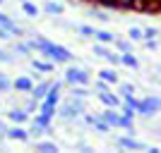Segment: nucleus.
Here are the masks:
<instances>
[{
  "mask_svg": "<svg viewBox=\"0 0 161 153\" xmlns=\"http://www.w3.org/2000/svg\"><path fill=\"white\" fill-rule=\"evenodd\" d=\"M29 46H31V50H36V53H41V55H46L48 60L58 62V65H67V62H72V53H70L65 46L53 43V41L43 38V36H36L34 41H29Z\"/></svg>",
  "mask_w": 161,
  "mask_h": 153,
  "instance_id": "1",
  "label": "nucleus"
},
{
  "mask_svg": "<svg viewBox=\"0 0 161 153\" xmlns=\"http://www.w3.org/2000/svg\"><path fill=\"white\" fill-rule=\"evenodd\" d=\"M137 113L142 117H154L156 113H161V98L159 96H147V98L140 100V105H137Z\"/></svg>",
  "mask_w": 161,
  "mask_h": 153,
  "instance_id": "2",
  "label": "nucleus"
},
{
  "mask_svg": "<svg viewBox=\"0 0 161 153\" xmlns=\"http://www.w3.org/2000/svg\"><path fill=\"white\" fill-rule=\"evenodd\" d=\"M65 81L70 84V86H75V84L87 86V84H89V74H87V69H82V67L70 65V67L65 69Z\"/></svg>",
  "mask_w": 161,
  "mask_h": 153,
  "instance_id": "3",
  "label": "nucleus"
},
{
  "mask_svg": "<svg viewBox=\"0 0 161 153\" xmlns=\"http://www.w3.org/2000/svg\"><path fill=\"white\" fill-rule=\"evenodd\" d=\"M80 110H77V105H75L72 100H67V103H63L60 108H58V117H63V120H77L80 117Z\"/></svg>",
  "mask_w": 161,
  "mask_h": 153,
  "instance_id": "4",
  "label": "nucleus"
},
{
  "mask_svg": "<svg viewBox=\"0 0 161 153\" xmlns=\"http://www.w3.org/2000/svg\"><path fill=\"white\" fill-rule=\"evenodd\" d=\"M5 139H12V141H27V139H29V129H24L22 125L7 127V132H5Z\"/></svg>",
  "mask_w": 161,
  "mask_h": 153,
  "instance_id": "5",
  "label": "nucleus"
},
{
  "mask_svg": "<svg viewBox=\"0 0 161 153\" xmlns=\"http://www.w3.org/2000/svg\"><path fill=\"white\" fill-rule=\"evenodd\" d=\"M115 144H118L120 148H128V151H147V146H144L142 141L132 139V134H130V136H123V139H118Z\"/></svg>",
  "mask_w": 161,
  "mask_h": 153,
  "instance_id": "6",
  "label": "nucleus"
},
{
  "mask_svg": "<svg viewBox=\"0 0 161 153\" xmlns=\"http://www.w3.org/2000/svg\"><path fill=\"white\" fill-rule=\"evenodd\" d=\"M7 120L12 122V125H24V122L29 120V113L24 108H12V110L7 113Z\"/></svg>",
  "mask_w": 161,
  "mask_h": 153,
  "instance_id": "7",
  "label": "nucleus"
},
{
  "mask_svg": "<svg viewBox=\"0 0 161 153\" xmlns=\"http://www.w3.org/2000/svg\"><path fill=\"white\" fill-rule=\"evenodd\" d=\"M51 84H53V81H39V84H34V89H31L29 96H34L36 100H43L48 96V91H51Z\"/></svg>",
  "mask_w": 161,
  "mask_h": 153,
  "instance_id": "8",
  "label": "nucleus"
},
{
  "mask_svg": "<svg viewBox=\"0 0 161 153\" xmlns=\"http://www.w3.org/2000/svg\"><path fill=\"white\" fill-rule=\"evenodd\" d=\"M99 100L103 103V105H108V108H120L123 105V100L115 96V93H111V91H99Z\"/></svg>",
  "mask_w": 161,
  "mask_h": 153,
  "instance_id": "9",
  "label": "nucleus"
},
{
  "mask_svg": "<svg viewBox=\"0 0 161 153\" xmlns=\"http://www.w3.org/2000/svg\"><path fill=\"white\" fill-rule=\"evenodd\" d=\"M12 89L14 91H22V93H31V89H34L31 77H17V79L12 81Z\"/></svg>",
  "mask_w": 161,
  "mask_h": 153,
  "instance_id": "10",
  "label": "nucleus"
},
{
  "mask_svg": "<svg viewBox=\"0 0 161 153\" xmlns=\"http://www.w3.org/2000/svg\"><path fill=\"white\" fill-rule=\"evenodd\" d=\"M0 27H5L7 31L12 33V36H22V33H24V31H22V29L12 22V19H10V14H5V12H0Z\"/></svg>",
  "mask_w": 161,
  "mask_h": 153,
  "instance_id": "11",
  "label": "nucleus"
},
{
  "mask_svg": "<svg viewBox=\"0 0 161 153\" xmlns=\"http://www.w3.org/2000/svg\"><path fill=\"white\" fill-rule=\"evenodd\" d=\"M87 122H89L92 127H94L96 132H101V134H106L108 129H111V125H108V122L103 120L101 115H99V117H96V115H87Z\"/></svg>",
  "mask_w": 161,
  "mask_h": 153,
  "instance_id": "12",
  "label": "nucleus"
},
{
  "mask_svg": "<svg viewBox=\"0 0 161 153\" xmlns=\"http://www.w3.org/2000/svg\"><path fill=\"white\" fill-rule=\"evenodd\" d=\"M43 12L51 14V17H60V14L65 12V5H63V3H55V0H48L46 5H43Z\"/></svg>",
  "mask_w": 161,
  "mask_h": 153,
  "instance_id": "13",
  "label": "nucleus"
},
{
  "mask_svg": "<svg viewBox=\"0 0 161 153\" xmlns=\"http://www.w3.org/2000/svg\"><path fill=\"white\" fill-rule=\"evenodd\" d=\"M99 79L108 81L111 86H115V84H120V79H118V72H115L113 67H108V69H101V72H99Z\"/></svg>",
  "mask_w": 161,
  "mask_h": 153,
  "instance_id": "14",
  "label": "nucleus"
},
{
  "mask_svg": "<svg viewBox=\"0 0 161 153\" xmlns=\"http://www.w3.org/2000/svg\"><path fill=\"white\" fill-rule=\"evenodd\" d=\"M120 65L130 67V69H140V60L132 55V50H128V53H120Z\"/></svg>",
  "mask_w": 161,
  "mask_h": 153,
  "instance_id": "15",
  "label": "nucleus"
},
{
  "mask_svg": "<svg viewBox=\"0 0 161 153\" xmlns=\"http://www.w3.org/2000/svg\"><path fill=\"white\" fill-rule=\"evenodd\" d=\"M58 105H53V103H48V100H41V105H39V113L43 115V117H48V120H53L55 115H58V110H55Z\"/></svg>",
  "mask_w": 161,
  "mask_h": 153,
  "instance_id": "16",
  "label": "nucleus"
},
{
  "mask_svg": "<svg viewBox=\"0 0 161 153\" xmlns=\"http://www.w3.org/2000/svg\"><path fill=\"white\" fill-rule=\"evenodd\" d=\"M94 38L99 41V43H115V33H111V31H106V29H96L94 31Z\"/></svg>",
  "mask_w": 161,
  "mask_h": 153,
  "instance_id": "17",
  "label": "nucleus"
},
{
  "mask_svg": "<svg viewBox=\"0 0 161 153\" xmlns=\"http://www.w3.org/2000/svg\"><path fill=\"white\" fill-rule=\"evenodd\" d=\"M34 148H36V151H41V153H55V151H58V146H55L53 141H36V144H34Z\"/></svg>",
  "mask_w": 161,
  "mask_h": 153,
  "instance_id": "18",
  "label": "nucleus"
},
{
  "mask_svg": "<svg viewBox=\"0 0 161 153\" xmlns=\"http://www.w3.org/2000/svg\"><path fill=\"white\" fill-rule=\"evenodd\" d=\"M22 10H24L27 17H36L39 14V7L34 5V3H29V0H22Z\"/></svg>",
  "mask_w": 161,
  "mask_h": 153,
  "instance_id": "19",
  "label": "nucleus"
},
{
  "mask_svg": "<svg viewBox=\"0 0 161 153\" xmlns=\"http://www.w3.org/2000/svg\"><path fill=\"white\" fill-rule=\"evenodd\" d=\"M31 67L39 72H53V62H43V60H31Z\"/></svg>",
  "mask_w": 161,
  "mask_h": 153,
  "instance_id": "20",
  "label": "nucleus"
},
{
  "mask_svg": "<svg viewBox=\"0 0 161 153\" xmlns=\"http://www.w3.org/2000/svg\"><path fill=\"white\" fill-rule=\"evenodd\" d=\"M132 43L135 41H125V38H115V48L120 50V53H128V50H132Z\"/></svg>",
  "mask_w": 161,
  "mask_h": 153,
  "instance_id": "21",
  "label": "nucleus"
},
{
  "mask_svg": "<svg viewBox=\"0 0 161 153\" xmlns=\"http://www.w3.org/2000/svg\"><path fill=\"white\" fill-rule=\"evenodd\" d=\"M128 36H130V41H142V38H144V29H140V27H130Z\"/></svg>",
  "mask_w": 161,
  "mask_h": 153,
  "instance_id": "22",
  "label": "nucleus"
},
{
  "mask_svg": "<svg viewBox=\"0 0 161 153\" xmlns=\"http://www.w3.org/2000/svg\"><path fill=\"white\" fill-rule=\"evenodd\" d=\"M48 129L46 127H41L39 122H31V127H29V136H41V134H46Z\"/></svg>",
  "mask_w": 161,
  "mask_h": 153,
  "instance_id": "23",
  "label": "nucleus"
},
{
  "mask_svg": "<svg viewBox=\"0 0 161 153\" xmlns=\"http://www.w3.org/2000/svg\"><path fill=\"white\" fill-rule=\"evenodd\" d=\"M10 89H12V81L7 79V74L0 72V93H7Z\"/></svg>",
  "mask_w": 161,
  "mask_h": 153,
  "instance_id": "24",
  "label": "nucleus"
},
{
  "mask_svg": "<svg viewBox=\"0 0 161 153\" xmlns=\"http://www.w3.org/2000/svg\"><path fill=\"white\" fill-rule=\"evenodd\" d=\"M75 31L82 33V36H94L96 29H94V27H87V24H77V27H75Z\"/></svg>",
  "mask_w": 161,
  "mask_h": 153,
  "instance_id": "25",
  "label": "nucleus"
},
{
  "mask_svg": "<svg viewBox=\"0 0 161 153\" xmlns=\"http://www.w3.org/2000/svg\"><path fill=\"white\" fill-rule=\"evenodd\" d=\"M14 53H19V55H31V46H29V43H14Z\"/></svg>",
  "mask_w": 161,
  "mask_h": 153,
  "instance_id": "26",
  "label": "nucleus"
},
{
  "mask_svg": "<svg viewBox=\"0 0 161 153\" xmlns=\"http://www.w3.org/2000/svg\"><path fill=\"white\" fill-rule=\"evenodd\" d=\"M72 96H77V98H87L89 91L82 86V84H75V86H72Z\"/></svg>",
  "mask_w": 161,
  "mask_h": 153,
  "instance_id": "27",
  "label": "nucleus"
},
{
  "mask_svg": "<svg viewBox=\"0 0 161 153\" xmlns=\"http://www.w3.org/2000/svg\"><path fill=\"white\" fill-rule=\"evenodd\" d=\"M118 91H120V96H130V93H135V86L128 84V81H123V84H118Z\"/></svg>",
  "mask_w": 161,
  "mask_h": 153,
  "instance_id": "28",
  "label": "nucleus"
},
{
  "mask_svg": "<svg viewBox=\"0 0 161 153\" xmlns=\"http://www.w3.org/2000/svg\"><path fill=\"white\" fill-rule=\"evenodd\" d=\"M94 53L99 55V58H106V55L111 53V50L106 48V43H99V41H96V46H94Z\"/></svg>",
  "mask_w": 161,
  "mask_h": 153,
  "instance_id": "29",
  "label": "nucleus"
},
{
  "mask_svg": "<svg viewBox=\"0 0 161 153\" xmlns=\"http://www.w3.org/2000/svg\"><path fill=\"white\" fill-rule=\"evenodd\" d=\"M39 105H41V103H39V100H36V98L31 96V100H27V105H24V110H27V113L31 115V113H36V110H39Z\"/></svg>",
  "mask_w": 161,
  "mask_h": 153,
  "instance_id": "30",
  "label": "nucleus"
},
{
  "mask_svg": "<svg viewBox=\"0 0 161 153\" xmlns=\"http://www.w3.org/2000/svg\"><path fill=\"white\" fill-rule=\"evenodd\" d=\"M103 60H106L108 65H113V67H115V65H120V53H108Z\"/></svg>",
  "mask_w": 161,
  "mask_h": 153,
  "instance_id": "31",
  "label": "nucleus"
},
{
  "mask_svg": "<svg viewBox=\"0 0 161 153\" xmlns=\"http://www.w3.org/2000/svg\"><path fill=\"white\" fill-rule=\"evenodd\" d=\"M120 113L125 115V117H130V120H132V117H135V113H137V110H135L132 105H128V103H123V105H120Z\"/></svg>",
  "mask_w": 161,
  "mask_h": 153,
  "instance_id": "32",
  "label": "nucleus"
},
{
  "mask_svg": "<svg viewBox=\"0 0 161 153\" xmlns=\"http://www.w3.org/2000/svg\"><path fill=\"white\" fill-rule=\"evenodd\" d=\"M0 62H3V65H12L14 62V58L10 53H7V50H3V48H0Z\"/></svg>",
  "mask_w": 161,
  "mask_h": 153,
  "instance_id": "33",
  "label": "nucleus"
},
{
  "mask_svg": "<svg viewBox=\"0 0 161 153\" xmlns=\"http://www.w3.org/2000/svg\"><path fill=\"white\" fill-rule=\"evenodd\" d=\"M123 103H128V105H132L135 110H137V105H140V100L135 98V93H130V96H123Z\"/></svg>",
  "mask_w": 161,
  "mask_h": 153,
  "instance_id": "34",
  "label": "nucleus"
},
{
  "mask_svg": "<svg viewBox=\"0 0 161 153\" xmlns=\"http://www.w3.org/2000/svg\"><path fill=\"white\" fill-rule=\"evenodd\" d=\"M92 17H96V19H101V22H108V19H111L103 10H94V7H92Z\"/></svg>",
  "mask_w": 161,
  "mask_h": 153,
  "instance_id": "35",
  "label": "nucleus"
},
{
  "mask_svg": "<svg viewBox=\"0 0 161 153\" xmlns=\"http://www.w3.org/2000/svg\"><path fill=\"white\" fill-rule=\"evenodd\" d=\"M34 122H39L41 127H46V129H51V120H48V117H43V115H36V117H34Z\"/></svg>",
  "mask_w": 161,
  "mask_h": 153,
  "instance_id": "36",
  "label": "nucleus"
},
{
  "mask_svg": "<svg viewBox=\"0 0 161 153\" xmlns=\"http://www.w3.org/2000/svg\"><path fill=\"white\" fill-rule=\"evenodd\" d=\"M156 36H159V29H156V27L144 29V38H156Z\"/></svg>",
  "mask_w": 161,
  "mask_h": 153,
  "instance_id": "37",
  "label": "nucleus"
},
{
  "mask_svg": "<svg viewBox=\"0 0 161 153\" xmlns=\"http://www.w3.org/2000/svg\"><path fill=\"white\" fill-rule=\"evenodd\" d=\"M144 46H147V50H156L159 43H156V38H144Z\"/></svg>",
  "mask_w": 161,
  "mask_h": 153,
  "instance_id": "38",
  "label": "nucleus"
},
{
  "mask_svg": "<svg viewBox=\"0 0 161 153\" xmlns=\"http://www.w3.org/2000/svg\"><path fill=\"white\" fill-rule=\"evenodd\" d=\"M118 5H120V7H132L135 0H118Z\"/></svg>",
  "mask_w": 161,
  "mask_h": 153,
  "instance_id": "39",
  "label": "nucleus"
},
{
  "mask_svg": "<svg viewBox=\"0 0 161 153\" xmlns=\"http://www.w3.org/2000/svg\"><path fill=\"white\" fill-rule=\"evenodd\" d=\"M5 132H7V125L0 120V136H5Z\"/></svg>",
  "mask_w": 161,
  "mask_h": 153,
  "instance_id": "40",
  "label": "nucleus"
},
{
  "mask_svg": "<svg viewBox=\"0 0 161 153\" xmlns=\"http://www.w3.org/2000/svg\"><path fill=\"white\" fill-rule=\"evenodd\" d=\"M159 81H161V77H159Z\"/></svg>",
  "mask_w": 161,
  "mask_h": 153,
  "instance_id": "41",
  "label": "nucleus"
},
{
  "mask_svg": "<svg viewBox=\"0 0 161 153\" xmlns=\"http://www.w3.org/2000/svg\"><path fill=\"white\" fill-rule=\"evenodd\" d=\"M0 3H3V0H0Z\"/></svg>",
  "mask_w": 161,
  "mask_h": 153,
  "instance_id": "42",
  "label": "nucleus"
}]
</instances>
